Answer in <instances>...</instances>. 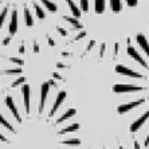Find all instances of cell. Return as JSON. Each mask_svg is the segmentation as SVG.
<instances>
[{
    "mask_svg": "<svg viewBox=\"0 0 149 149\" xmlns=\"http://www.w3.org/2000/svg\"><path fill=\"white\" fill-rule=\"evenodd\" d=\"M10 42H11V38L8 36V38H6L3 40V46H8V45H10Z\"/></svg>",
    "mask_w": 149,
    "mask_h": 149,
    "instance_id": "obj_31",
    "label": "cell"
},
{
    "mask_svg": "<svg viewBox=\"0 0 149 149\" xmlns=\"http://www.w3.org/2000/svg\"><path fill=\"white\" fill-rule=\"evenodd\" d=\"M125 3L128 7H136L139 4V0H125Z\"/></svg>",
    "mask_w": 149,
    "mask_h": 149,
    "instance_id": "obj_25",
    "label": "cell"
},
{
    "mask_svg": "<svg viewBox=\"0 0 149 149\" xmlns=\"http://www.w3.org/2000/svg\"><path fill=\"white\" fill-rule=\"evenodd\" d=\"M128 55L130 56V58L134 59L136 62H139L142 67H145V69H148V70H149V66H148V63L145 62V59H144L141 55H140V52L137 51V50H136L134 47H133V46L130 45V43H129V47H128Z\"/></svg>",
    "mask_w": 149,
    "mask_h": 149,
    "instance_id": "obj_2",
    "label": "cell"
},
{
    "mask_svg": "<svg viewBox=\"0 0 149 149\" xmlns=\"http://www.w3.org/2000/svg\"><path fill=\"white\" fill-rule=\"evenodd\" d=\"M0 124L3 125V126H6V128L8 129V130H10V132H15V129H14V126H12V125L10 124V122L7 121V120H6V118L3 117V116L0 114Z\"/></svg>",
    "mask_w": 149,
    "mask_h": 149,
    "instance_id": "obj_21",
    "label": "cell"
},
{
    "mask_svg": "<svg viewBox=\"0 0 149 149\" xmlns=\"http://www.w3.org/2000/svg\"><path fill=\"white\" fill-rule=\"evenodd\" d=\"M104 51H105V45H102V46H101V50H100V56H101V58L104 56Z\"/></svg>",
    "mask_w": 149,
    "mask_h": 149,
    "instance_id": "obj_32",
    "label": "cell"
},
{
    "mask_svg": "<svg viewBox=\"0 0 149 149\" xmlns=\"http://www.w3.org/2000/svg\"><path fill=\"white\" fill-rule=\"evenodd\" d=\"M54 77H55V78H56V79H61V78H62V77H61V75H59V74H54Z\"/></svg>",
    "mask_w": 149,
    "mask_h": 149,
    "instance_id": "obj_39",
    "label": "cell"
},
{
    "mask_svg": "<svg viewBox=\"0 0 149 149\" xmlns=\"http://www.w3.org/2000/svg\"><path fill=\"white\" fill-rule=\"evenodd\" d=\"M146 120H149V110L148 111H145L144 114L141 116L140 118H137L134 122H133L132 125H130V132H137L140 128H141L142 125L145 124V121Z\"/></svg>",
    "mask_w": 149,
    "mask_h": 149,
    "instance_id": "obj_7",
    "label": "cell"
},
{
    "mask_svg": "<svg viewBox=\"0 0 149 149\" xmlns=\"http://www.w3.org/2000/svg\"><path fill=\"white\" fill-rule=\"evenodd\" d=\"M141 90H144V87L136 86V85H124V83H120V85H114L113 86V91L114 93H134V91H141Z\"/></svg>",
    "mask_w": 149,
    "mask_h": 149,
    "instance_id": "obj_1",
    "label": "cell"
},
{
    "mask_svg": "<svg viewBox=\"0 0 149 149\" xmlns=\"http://www.w3.org/2000/svg\"><path fill=\"white\" fill-rule=\"evenodd\" d=\"M20 52H22V54L24 52V46H22V47H20Z\"/></svg>",
    "mask_w": 149,
    "mask_h": 149,
    "instance_id": "obj_40",
    "label": "cell"
},
{
    "mask_svg": "<svg viewBox=\"0 0 149 149\" xmlns=\"http://www.w3.org/2000/svg\"><path fill=\"white\" fill-rule=\"evenodd\" d=\"M11 62L17 63V65H24V61H23V59H19V58H11Z\"/></svg>",
    "mask_w": 149,
    "mask_h": 149,
    "instance_id": "obj_27",
    "label": "cell"
},
{
    "mask_svg": "<svg viewBox=\"0 0 149 149\" xmlns=\"http://www.w3.org/2000/svg\"><path fill=\"white\" fill-rule=\"evenodd\" d=\"M65 98H66V91H59L58 97H56L55 102H54V106H52V109L50 110V117H51V116H54L56 113V110H58L59 106L62 105V102L65 101Z\"/></svg>",
    "mask_w": 149,
    "mask_h": 149,
    "instance_id": "obj_9",
    "label": "cell"
},
{
    "mask_svg": "<svg viewBox=\"0 0 149 149\" xmlns=\"http://www.w3.org/2000/svg\"><path fill=\"white\" fill-rule=\"evenodd\" d=\"M109 3H110V8H111V11H113L114 14L121 12V10H122L121 0H109Z\"/></svg>",
    "mask_w": 149,
    "mask_h": 149,
    "instance_id": "obj_14",
    "label": "cell"
},
{
    "mask_svg": "<svg viewBox=\"0 0 149 149\" xmlns=\"http://www.w3.org/2000/svg\"><path fill=\"white\" fill-rule=\"evenodd\" d=\"M94 45H95V40H90V42H89V46H87V51H90V50L93 49Z\"/></svg>",
    "mask_w": 149,
    "mask_h": 149,
    "instance_id": "obj_30",
    "label": "cell"
},
{
    "mask_svg": "<svg viewBox=\"0 0 149 149\" xmlns=\"http://www.w3.org/2000/svg\"><path fill=\"white\" fill-rule=\"evenodd\" d=\"M49 89H50L49 82H45L40 87V106H39V113H42L43 109H45L46 100H47V94H49Z\"/></svg>",
    "mask_w": 149,
    "mask_h": 149,
    "instance_id": "obj_6",
    "label": "cell"
},
{
    "mask_svg": "<svg viewBox=\"0 0 149 149\" xmlns=\"http://www.w3.org/2000/svg\"><path fill=\"white\" fill-rule=\"evenodd\" d=\"M23 14H24L26 26H27V27H31V26H34V19H32V15H31V12H30V7L24 8V10H23Z\"/></svg>",
    "mask_w": 149,
    "mask_h": 149,
    "instance_id": "obj_15",
    "label": "cell"
},
{
    "mask_svg": "<svg viewBox=\"0 0 149 149\" xmlns=\"http://www.w3.org/2000/svg\"><path fill=\"white\" fill-rule=\"evenodd\" d=\"M67 6H69L70 11H71V14H73V16L75 17H81V15H82V11H81V8L77 6L75 3H74L73 0H66Z\"/></svg>",
    "mask_w": 149,
    "mask_h": 149,
    "instance_id": "obj_12",
    "label": "cell"
},
{
    "mask_svg": "<svg viewBox=\"0 0 149 149\" xmlns=\"http://www.w3.org/2000/svg\"><path fill=\"white\" fill-rule=\"evenodd\" d=\"M78 128H79L78 124H73V125H70V126H67V128L62 129V130H59V134H65V133H69V132H75V130H78Z\"/></svg>",
    "mask_w": 149,
    "mask_h": 149,
    "instance_id": "obj_20",
    "label": "cell"
},
{
    "mask_svg": "<svg viewBox=\"0 0 149 149\" xmlns=\"http://www.w3.org/2000/svg\"><path fill=\"white\" fill-rule=\"evenodd\" d=\"M40 3L45 6L47 10L51 12V14H55L56 11H58V8H56V4L55 3H52L51 0H40Z\"/></svg>",
    "mask_w": 149,
    "mask_h": 149,
    "instance_id": "obj_16",
    "label": "cell"
},
{
    "mask_svg": "<svg viewBox=\"0 0 149 149\" xmlns=\"http://www.w3.org/2000/svg\"><path fill=\"white\" fill-rule=\"evenodd\" d=\"M63 19H65L66 22H69L71 26H74L77 30H81V28H82V24L78 22V17H75V16H73V17L71 16H63Z\"/></svg>",
    "mask_w": 149,
    "mask_h": 149,
    "instance_id": "obj_17",
    "label": "cell"
},
{
    "mask_svg": "<svg viewBox=\"0 0 149 149\" xmlns=\"http://www.w3.org/2000/svg\"><path fill=\"white\" fill-rule=\"evenodd\" d=\"M49 85H51V86H55L56 83H55V81H51V79H50L49 81Z\"/></svg>",
    "mask_w": 149,
    "mask_h": 149,
    "instance_id": "obj_37",
    "label": "cell"
},
{
    "mask_svg": "<svg viewBox=\"0 0 149 149\" xmlns=\"http://www.w3.org/2000/svg\"><path fill=\"white\" fill-rule=\"evenodd\" d=\"M34 51L35 52L39 51V46H38V43H36V42H35V45H34Z\"/></svg>",
    "mask_w": 149,
    "mask_h": 149,
    "instance_id": "obj_34",
    "label": "cell"
},
{
    "mask_svg": "<svg viewBox=\"0 0 149 149\" xmlns=\"http://www.w3.org/2000/svg\"><path fill=\"white\" fill-rule=\"evenodd\" d=\"M17 28H19V15H17V11H14V12H11L8 32L11 35H15L17 32Z\"/></svg>",
    "mask_w": 149,
    "mask_h": 149,
    "instance_id": "obj_3",
    "label": "cell"
},
{
    "mask_svg": "<svg viewBox=\"0 0 149 149\" xmlns=\"http://www.w3.org/2000/svg\"><path fill=\"white\" fill-rule=\"evenodd\" d=\"M145 145H146V146L149 145V134H148V137H146V140H145Z\"/></svg>",
    "mask_w": 149,
    "mask_h": 149,
    "instance_id": "obj_38",
    "label": "cell"
},
{
    "mask_svg": "<svg viewBox=\"0 0 149 149\" xmlns=\"http://www.w3.org/2000/svg\"><path fill=\"white\" fill-rule=\"evenodd\" d=\"M116 71H117V73H120V74H122V75L130 77V78H144V75H142L141 73H139V71H133V70L122 66V65H118V66L116 67Z\"/></svg>",
    "mask_w": 149,
    "mask_h": 149,
    "instance_id": "obj_4",
    "label": "cell"
},
{
    "mask_svg": "<svg viewBox=\"0 0 149 149\" xmlns=\"http://www.w3.org/2000/svg\"><path fill=\"white\" fill-rule=\"evenodd\" d=\"M118 54V43H116V46H114V55H117Z\"/></svg>",
    "mask_w": 149,
    "mask_h": 149,
    "instance_id": "obj_35",
    "label": "cell"
},
{
    "mask_svg": "<svg viewBox=\"0 0 149 149\" xmlns=\"http://www.w3.org/2000/svg\"><path fill=\"white\" fill-rule=\"evenodd\" d=\"M26 82V78L24 77H20L19 79H16L14 83H12V87H16V86H19V85H22V83H24Z\"/></svg>",
    "mask_w": 149,
    "mask_h": 149,
    "instance_id": "obj_24",
    "label": "cell"
},
{
    "mask_svg": "<svg viewBox=\"0 0 149 149\" xmlns=\"http://www.w3.org/2000/svg\"><path fill=\"white\" fill-rule=\"evenodd\" d=\"M79 6H81V11L83 14L89 12V0H79Z\"/></svg>",
    "mask_w": 149,
    "mask_h": 149,
    "instance_id": "obj_22",
    "label": "cell"
},
{
    "mask_svg": "<svg viewBox=\"0 0 149 149\" xmlns=\"http://www.w3.org/2000/svg\"><path fill=\"white\" fill-rule=\"evenodd\" d=\"M6 74H20L22 73V69L19 67V69H11V70H6L4 71Z\"/></svg>",
    "mask_w": 149,
    "mask_h": 149,
    "instance_id": "obj_26",
    "label": "cell"
},
{
    "mask_svg": "<svg viewBox=\"0 0 149 149\" xmlns=\"http://www.w3.org/2000/svg\"><path fill=\"white\" fill-rule=\"evenodd\" d=\"M47 40H49V45H50V46H55V42H54V39H51V38L49 36V38H47Z\"/></svg>",
    "mask_w": 149,
    "mask_h": 149,
    "instance_id": "obj_33",
    "label": "cell"
},
{
    "mask_svg": "<svg viewBox=\"0 0 149 149\" xmlns=\"http://www.w3.org/2000/svg\"><path fill=\"white\" fill-rule=\"evenodd\" d=\"M56 30H58L59 34L63 35V36H66V35H67V32H66V30H65V28H62V27H59V26H58V27H56Z\"/></svg>",
    "mask_w": 149,
    "mask_h": 149,
    "instance_id": "obj_29",
    "label": "cell"
},
{
    "mask_svg": "<svg viewBox=\"0 0 149 149\" xmlns=\"http://www.w3.org/2000/svg\"><path fill=\"white\" fill-rule=\"evenodd\" d=\"M94 11L97 14H104L106 11V0H94Z\"/></svg>",
    "mask_w": 149,
    "mask_h": 149,
    "instance_id": "obj_13",
    "label": "cell"
},
{
    "mask_svg": "<svg viewBox=\"0 0 149 149\" xmlns=\"http://www.w3.org/2000/svg\"><path fill=\"white\" fill-rule=\"evenodd\" d=\"M145 102V100L142 98V100H137V101H133V102H129V104H124V105H120L118 106V113L120 114H124V113H126V111L132 110L133 108H137V106H140V105H142Z\"/></svg>",
    "mask_w": 149,
    "mask_h": 149,
    "instance_id": "obj_5",
    "label": "cell"
},
{
    "mask_svg": "<svg viewBox=\"0 0 149 149\" xmlns=\"http://www.w3.org/2000/svg\"><path fill=\"white\" fill-rule=\"evenodd\" d=\"M6 104H7L8 109H10L11 111H12V114L15 116V118H16V121L17 122H22V118H20V114H19V111H17V108L15 106L14 104V100H12V97H6Z\"/></svg>",
    "mask_w": 149,
    "mask_h": 149,
    "instance_id": "obj_10",
    "label": "cell"
},
{
    "mask_svg": "<svg viewBox=\"0 0 149 149\" xmlns=\"http://www.w3.org/2000/svg\"><path fill=\"white\" fill-rule=\"evenodd\" d=\"M75 113H77L75 109H69V110H67L65 114L61 116V118H58V120H56V124H62L63 121H66V120H69L70 117H73Z\"/></svg>",
    "mask_w": 149,
    "mask_h": 149,
    "instance_id": "obj_18",
    "label": "cell"
},
{
    "mask_svg": "<svg viewBox=\"0 0 149 149\" xmlns=\"http://www.w3.org/2000/svg\"><path fill=\"white\" fill-rule=\"evenodd\" d=\"M85 36H86V31L83 30V31H81L79 34H78V35H77V36H75V40H79V39L85 38Z\"/></svg>",
    "mask_w": 149,
    "mask_h": 149,
    "instance_id": "obj_28",
    "label": "cell"
},
{
    "mask_svg": "<svg viewBox=\"0 0 149 149\" xmlns=\"http://www.w3.org/2000/svg\"><path fill=\"white\" fill-rule=\"evenodd\" d=\"M63 144H65V145H75L77 146L81 144V140L79 139H69V140H65Z\"/></svg>",
    "mask_w": 149,
    "mask_h": 149,
    "instance_id": "obj_23",
    "label": "cell"
},
{
    "mask_svg": "<svg viewBox=\"0 0 149 149\" xmlns=\"http://www.w3.org/2000/svg\"><path fill=\"white\" fill-rule=\"evenodd\" d=\"M30 95H31V90L28 85H23V98H24V106H26V113L30 114Z\"/></svg>",
    "mask_w": 149,
    "mask_h": 149,
    "instance_id": "obj_11",
    "label": "cell"
},
{
    "mask_svg": "<svg viewBox=\"0 0 149 149\" xmlns=\"http://www.w3.org/2000/svg\"><path fill=\"white\" fill-rule=\"evenodd\" d=\"M0 141H3V142L7 141V139H6V137H4V136L1 134V133H0Z\"/></svg>",
    "mask_w": 149,
    "mask_h": 149,
    "instance_id": "obj_36",
    "label": "cell"
},
{
    "mask_svg": "<svg viewBox=\"0 0 149 149\" xmlns=\"http://www.w3.org/2000/svg\"><path fill=\"white\" fill-rule=\"evenodd\" d=\"M136 42H137V45L141 47L142 51L145 52L146 56L149 58V42H148V39H146L145 35H142V34L137 35V36H136Z\"/></svg>",
    "mask_w": 149,
    "mask_h": 149,
    "instance_id": "obj_8",
    "label": "cell"
},
{
    "mask_svg": "<svg viewBox=\"0 0 149 149\" xmlns=\"http://www.w3.org/2000/svg\"><path fill=\"white\" fill-rule=\"evenodd\" d=\"M32 7L35 8V12H36V16H38L39 19H45V17H46V12H45V10H43V8H42L38 3H35L34 6H32Z\"/></svg>",
    "mask_w": 149,
    "mask_h": 149,
    "instance_id": "obj_19",
    "label": "cell"
}]
</instances>
